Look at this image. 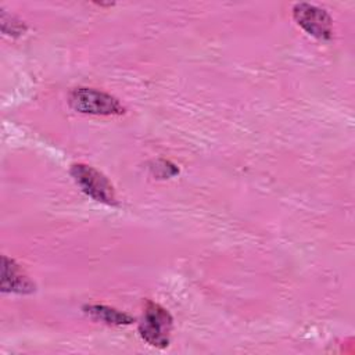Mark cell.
Here are the masks:
<instances>
[{"label":"cell","instance_id":"obj_1","mask_svg":"<svg viewBox=\"0 0 355 355\" xmlns=\"http://www.w3.org/2000/svg\"><path fill=\"white\" fill-rule=\"evenodd\" d=\"M72 110L92 115H121L125 112L122 104L114 96L89 87H78L69 93Z\"/></svg>","mask_w":355,"mask_h":355},{"label":"cell","instance_id":"obj_2","mask_svg":"<svg viewBox=\"0 0 355 355\" xmlns=\"http://www.w3.org/2000/svg\"><path fill=\"white\" fill-rule=\"evenodd\" d=\"M172 330V316L161 305L148 301L139 324L141 338L153 347L165 348L169 344Z\"/></svg>","mask_w":355,"mask_h":355},{"label":"cell","instance_id":"obj_3","mask_svg":"<svg viewBox=\"0 0 355 355\" xmlns=\"http://www.w3.org/2000/svg\"><path fill=\"white\" fill-rule=\"evenodd\" d=\"M71 175L82 191L93 200L107 205L116 204L112 184L97 169L85 164H75L71 168Z\"/></svg>","mask_w":355,"mask_h":355},{"label":"cell","instance_id":"obj_4","mask_svg":"<svg viewBox=\"0 0 355 355\" xmlns=\"http://www.w3.org/2000/svg\"><path fill=\"white\" fill-rule=\"evenodd\" d=\"M293 15L297 24L313 37L320 40L331 37V18L323 8L308 3H298L293 8Z\"/></svg>","mask_w":355,"mask_h":355},{"label":"cell","instance_id":"obj_5","mask_svg":"<svg viewBox=\"0 0 355 355\" xmlns=\"http://www.w3.org/2000/svg\"><path fill=\"white\" fill-rule=\"evenodd\" d=\"M1 291L3 293H19L26 294L35 291V284L29 280V277L22 272L19 265L15 263L14 259L7 258L6 255L1 258Z\"/></svg>","mask_w":355,"mask_h":355},{"label":"cell","instance_id":"obj_6","mask_svg":"<svg viewBox=\"0 0 355 355\" xmlns=\"http://www.w3.org/2000/svg\"><path fill=\"white\" fill-rule=\"evenodd\" d=\"M83 309L86 313H89L94 319L103 320L108 324H129L133 322V318L129 316L128 313L119 312L105 305H89V306H85Z\"/></svg>","mask_w":355,"mask_h":355}]
</instances>
